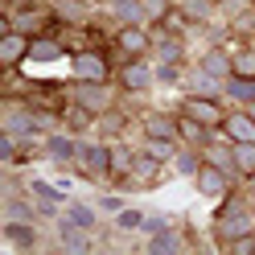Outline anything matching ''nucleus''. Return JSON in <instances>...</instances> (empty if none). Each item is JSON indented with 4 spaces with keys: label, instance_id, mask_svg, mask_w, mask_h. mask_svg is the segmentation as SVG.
Wrapping results in <instances>:
<instances>
[{
    "label": "nucleus",
    "instance_id": "nucleus-31",
    "mask_svg": "<svg viewBox=\"0 0 255 255\" xmlns=\"http://www.w3.org/2000/svg\"><path fill=\"white\" fill-rule=\"evenodd\" d=\"M227 251H231V255H255V231H247V235L231 239V243H227Z\"/></svg>",
    "mask_w": 255,
    "mask_h": 255
},
{
    "label": "nucleus",
    "instance_id": "nucleus-15",
    "mask_svg": "<svg viewBox=\"0 0 255 255\" xmlns=\"http://www.w3.org/2000/svg\"><path fill=\"white\" fill-rule=\"evenodd\" d=\"M198 66H202L206 74H214V78H222V83H227V78L235 74V62H231V54H227V50H206Z\"/></svg>",
    "mask_w": 255,
    "mask_h": 255
},
{
    "label": "nucleus",
    "instance_id": "nucleus-28",
    "mask_svg": "<svg viewBox=\"0 0 255 255\" xmlns=\"http://www.w3.org/2000/svg\"><path fill=\"white\" fill-rule=\"evenodd\" d=\"M231 62H235L239 78H255V50H239V54H231Z\"/></svg>",
    "mask_w": 255,
    "mask_h": 255
},
{
    "label": "nucleus",
    "instance_id": "nucleus-20",
    "mask_svg": "<svg viewBox=\"0 0 255 255\" xmlns=\"http://www.w3.org/2000/svg\"><path fill=\"white\" fill-rule=\"evenodd\" d=\"M62 58V45L50 37H33L29 41V62H58Z\"/></svg>",
    "mask_w": 255,
    "mask_h": 255
},
{
    "label": "nucleus",
    "instance_id": "nucleus-38",
    "mask_svg": "<svg viewBox=\"0 0 255 255\" xmlns=\"http://www.w3.org/2000/svg\"><path fill=\"white\" fill-rule=\"evenodd\" d=\"M99 210H107V214H120V210H124V198H116V194H111V198H99Z\"/></svg>",
    "mask_w": 255,
    "mask_h": 255
},
{
    "label": "nucleus",
    "instance_id": "nucleus-14",
    "mask_svg": "<svg viewBox=\"0 0 255 255\" xmlns=\"http://www.w3.org/2000/svg\"><path fill=\"white\" fill-rule=\"evenodd\" d=\"M177 132H181L185 144H198V148H206V144L214 140V128H206V124H198V120H189L185 111L177 116Z\"/></svg>",
    "mask_w": 255,
    "mask_h": 255
},
{
    "label": "nucleus",
    "instance_id": "nucleus-21",
    "mask_svg": "<svg viewBox=\"0 0 255 255\" xmlns=\"http://www.w3.org/2000/svg\"><path fill=\"white\" fill-rule=\"evenodd\" d=\"M227 95H231V99L235 103H255V78H239V74H231L227 78Z\"/></svg>",
    "mask_w": 255,
    "mask_h": 255
},
{
    "label": "nucleus",
    "instance_id": "nucleus-26",
    "mask_svg": "<svg viewBox=\"0 0 255 255\" xmlns=\"http://www.w3.org/2000/svg\"><path fill=\"white\" fill-rule=\"evenodd\" d=\"M66 222H74V227H95V210L91 206H83V202H66Z\"/></svg>",
    "mask_w": 255,
    "mask_h": 255
},
{
    "label": "nucleus",
    "instance_id": "nucleus-29",
    "mask_svg": "<svg viewBox=\"0 0 255 255\" xmlns=\"http://www.w3.org/2000/svg\"><path fill=\"white\" fill-rule=\"evenodd\" d=\"M45 17H50V12H21V17H12L8 25H12V29H21V33H29V29H41ZM8 25H4V29H8Z\"/></svg>",
    "mask_w": 255,
    "mask_h": 255
},
{
    "label": "nucleus",
    "instance_id": "nucleus-23",
    "mask_svg": "<svg viewBox=\"0 0 255 255\" xmlns=\"http://www.w3.org/2000/svg\"><path fill=\"white\" fill-rule=\"evenodd\" d=\"M235 148V169L239 177H255V144H231Z\"/></svg>",
    "mask_w": 255,
    "mask_h": 255
},
{
    "label": "nucleus",
    "instance_id": "nucleus-22",
    "mask_svg": "<svg viewBox=\"0 0 255 255\" xmlns=\"http://www.w3.org/2000/svg\"><path fill=\"white\" fill-rule=\"evenodd\" d=\"M144 251L148 255H173V251H181V243H177V235H173V231H156V239H148Z\"/></svg>",
    "mask_w": 255,
    "mask_h": 255
},
{
    "label": "nucleus",
    "instance_id": "nucleus-24",
    "mask_svg": "<svg viewBox=\"0 0 255 255\" xmlns=\"http://www.w3.org/2000/svg\"><path fill=\"white\" fill-rule=\"evenodd\" d=\"M161 165H165V161H156V156H148V152H140V156H132V173H136L140 181H152L156 173H161Z\"/></svg>",
    "mask_w": 255,
    "mask_h": 255
},
{
    "label": "nucleus",
    "instance_id": "nucleus-1",
    "mask_svg": "<svg viewBox=\"0 0 255 255\" xmlns=\"http://www.w3.org/2000/svg\"><path fill=\"white\" fill-rule=\"evenodd\" d=\"M251 227H255V218H251V206H247V202H239V198H231V202L218 210V218H214V235L222 239V243H231V239L247 235Z\"/></svg>",
    "mask_w": 255,
    "mask_h": 255
},
{
    "label": "nucleus",
    "instance_id": "nucleus-39",
    "mask_svg": "<svg viewBox=\"0 0 255 255\" xmlns=\"http://www.w3.org/2000/svg\"><path fill=\"white\" fill-rule=\"evenodd\" d=\"M144 4H148V17H165L169 12V0H144Z\"/></svg>",
    "mask_w": 255,
    "mask_h": 255
},
{
    "label": "nucleus",
    "instance_id": "nucleus-35",
    "mask_svg": "<svg viewBox=\"0 0 255 255\" xmlns=\"http://www.w3.org/2000/svg\"><path fill=\"white\" fill-rule=\"evenodd\" d=\"M156 78H161V83H177L181 66H177V62H161V66H156Z\"/></svg>",
    "mask_w": 255,
    "mask_h": 255
},
{
    "label": "nucleus",
    "instance_id": "nucleus-3",
    "mask_svg": "<svg viewBox=\"0 0 255 255\" xmlns=\"http://www.w3.org/2000/svg\"><path fill=\"white\" fill-rule=\"evenodd\" d=\"M218 136L231 140V144H255V116H251L247 107H243V111H227Z\"/></svg>",
    "mask_w": 255,
    "mask_h": 255
},
{
    "label": "nucleus",
    "instance_id": "nucleus-9",
    "mask_svg": "<svg viewBox=\"0 0 255 255\" xmlns=\"http://www.w3.org/2000/svg\"><path fill=\"white\" fill-rule=\"evenodd\" d=\"M152 83H156V70L144 66V58H128V62H124V70H120V87H124L128 95L148 91Z\"/></svg>",
    "mask_w": 255,
    "mask_h": 255
},
{
    "label": "nucleus",
    "instance_id": "nucleus-32",
    "mask_svg": "<svg viewBox=\"0 0 255 255\" xmlns=\"http://www.w3.org/2000/svg\"><path fill=\"white\" fill-rule=\"evenodd\" d=\"M173 165H177V173H189V177H194V173L202 169V156L198 152H177V156H173Z\"/></svg>",
    "mask_w": 255,
    "mask_h": 255
},
{
    "label": "nucleus",
    "instance_id": "nucleus-5",
    "mask_svg": "<svg viewBox=\"0 0 255 255\" xmlns=\"http://www.w3.org/2000/svg\"><path fill=\"white\" fill-rule=\"evenodd\" d=\"M181 111L189 120H198V124H206V128H222V116H227V111L218 107V99H210V95H185V103H181Z\"/></svg>",
    "mask_w": 255,
    "mask_h": 255
},
{
    "label": "nucleus",
    "instance_id": "nucleus-34",
    "mask_svg": "<svg viewBox=\"0 0 255 255\" xmlns=\"http://www.w3.org/2000/svg\"><path fill=\"white\" fill-rule=\"evenodd\" d=\"M206 12H210V0H185V17L189 21H202Z\"/></svg>",
    "mask_w": 255,
    "mask_h": 255
},
{
    "label": "nucleus",
    "instance_id": "nucleus-13",
    "mask_svg": "<svg viewBox=\"0 0 255 255\" xmlns=\"http://www.w3.org/2000/svg\"><path fill=\"white\" fill-rule=\"evenodd\" d=\"M144 136H152V140H181V132H177V116H165V111H152V116H144Z\"/></svg>",
    "mask_w": 255,
    "mask_h": 255
},
{
    "label": "nucleus",
    "instance_id": "nucleus-25",
    "mask_svg": "<svg viewBox=\"0 0 255 255\" xmlns=\"http://www.w3.org/2000/svg\"><path fill=\"white\" fill-rule=\"evenodd\" d=\"M33 194L41 198V214H54L58 206H62V189H54V185H45V181H33Z\"/></svg>",
    "mask_w": 255,
    "mask_h": 255
},
{
    "label": "nucleus",
    "instance_id": "nucleus-33",
    "mask_svg": "<svg viewBox=\"0 0 255 255\" xmlns=\"http://www.w3.org/2000/svg\"><path fill=\"white\" fill-rule=\"evenodd\" d=\"M116 218H120L124 231H140V227H144V214H140V210H120Z\"/></svg>",
    "mask_w": 255,
    "mask_h": 255
},
{
    "label": "nucleus",
    "instance_id": "nucleus-19",
    "mask_svg": "<svg viewBox=\"0 0 255 255\" xmlns=\"http://www.w3.org/2000/svg\"><path fill=\"white\" fill-rule=\"evenodd\" d=\"M116 17H120L124 25H148V21H152L144 0H128V4H116Z\"/></svg>",
    "mask_w": 255,
    "mask_h": 255
},
{
    "label": "nucleus",
    "instance_id": "nucleus-36",
    "mask_svg": "<svg viewBox=\"0 0 255 255\" xmlns=\"http://www.w3.org/2000/svg\"><path fill=\"white\" fill-rule=\"evenodd\" d=\"M58 17L62 21H83V4H70L66 0V4H58Z\"/></svg>",
    "mask_w": 255,
    "mask_h": 255
},
{
    "label": "nucleus",
    "instance_id": "nucleus-11",
    "mask_svg": "<svg viewBox=\"0 0 255 255\" xmlns=\"http://www.w3.org/2000/svg\"><path fill=\"white\" fill-rule=\"evenodd\" d=\"M116 45H120L128 58H144V50L152 45V37H148V29H144V25H120Z\"/></svg>",
    "mask_w": 255,
    "mask_h": 255
},
{
    "label": "nucleus",
    "instance_id": "nucleus-18",
    "mask_svg": "<svg viewBox=\"0 0 255 255\" xmlns=\"http://www.w3.org/2000/svg\"><path fill=\"white\" fill-rule=\"evenodd\" d=\"M95 243L87 239V227H74V222L62 218V251H91Z\"/></svg>",
    "mask_w": 255,
    "mask_h": 255
},
{
    "label": "nucleus",
    "instance_id": "nucleus-27",
    "mask_svg": "<svg viewBox=\"0 0 255 255\" xmlns=\"http://www.w3.org/2000/svg\"><path fill=\"white\" fill-rule=\"evenodd\" d=\"M144 152L148 156H156V161H173V156H177V140H144Z\"/></svg>",
    "mask_w": 255,
    "mask_h": 255
},
{
    "label": "nucleus",
    "instance_id": "nucleus-7",
    "mask_svg": "<svg viewBox=\"0 0 255 255\" xmlns=\"http://www.w3.org/2000/svg\"><path fill=\"white\" fill-rule=\"evenodd\" d=\"M74 103L91 111V116H103L111 111V95H107V83H78L74 78Z\"/></svg>",
    "mask_w": 255,
    "mask_h": 255
},
{
    "label": "nucleus",
    "instance_id": "nucleus-2",
    "mask_svg": "<svg viewBox=\"0 0 255 255\" xmlns=\"http://www.w3.org/2000/svg\"><path fill=\"white\" fill-rule=\"evenodd\" d=\"M78 165H83L87 177H107V173L116 169V152L107 144H99V140H83V144H78Z\"/></svg>",
    "mask_w": 255,
    "mask_h": 255
},
{
    "label": "nucleus",
    "instance_id": "nucleus-17",
    "mask_svg": "<svg viewBox=\"0 0 255 255\" xmlns=\"http://www.w3.org/2000/svg\"><path fill=\"white\" fill-rule=\"evenodd\" d=\"M222 91H227V83H222V78H214V74H206L202 66L189 74V95H210V99H218Z\"/></svg>",
    "mask_w": 255,
    "mask_h": 255
},
{
    "label": "nucleus",
    "instance_id": "nucleus-16",
    "mask_svg": "<svg viewBox=\"0 0 255 255\" xmlns=\"http://www.w3.org/2000/svg\"><path fill=\"white\" fill-rule=\"evenodd\" d=\"M45 156L58 161V165L78 161V140H70V136H50V140H45Z\"/></svg>",
    "mask_w": 255,
    "mask_h": 255
},
{
    "label": "nucleus",
    "instance_id": "nucleus-30",
    "mask_svg": "<svg viewBox=\"0 0 255 255\" xmlns=\"http://www.w3.org/2000/svg\"><path fill=\"white\" fill-rule=\"evenodd\" d=\"M156 54H161V62H181V41L177 37H161L156 41Z\"/></svg>",
    "mask_w": 255,
    "mask_h": 255
},
{
    "label": "nucleus",
    "instance_id": "nucleus-37",
    "mask_svg": "<svg viewBox=\"0 0 255 255\" xmlns=\"http://www.w3.org/2000/svg\"><path fill=\"white\" fill-rule=\"evenodd\" d=\"M8 218H21V222H33V210L25 202H8Z\"/></svg>",
    "mask_w": 255,
    "mask_h": 255
},
{
    "label": "nucleus",
    "instance_id": "nucleus-4",
    "mask_svg": "<svg viewBox=\"0 0 255 255\" xmlns=\"http://www.w3.org/2000/svg\"><path fill=\"white\" fill-rule=\"evenodd\" d=\"M70 74L78 78V83H107L111 66H107V58H103V54L83 50V54H74V58H70Z\"/></svg>",
    "mask_w": 255,
    "mask_h": 255
},
{
    "label": "nucleus",
    "instance_id": "nucleus-40",
    "mask_svg": "<svg viewBox=\"0 0 255 255\" xmlns=\"http://www.w3.org/2000/svg\"><path fill=\"white\" fill-rule=\"evenodd\" d=\"M107 4H111V8H116V4H128V0H107Z\"/></svg>",
    "mask_w": 255,
    "mask_h": 255
},
{
    "label": "nucleus",
    "instance_id": "nucleus-12",
    "mask_svg": "<svg viewBox=\"0 0 255 255\" xmlns=\"http://www.w3.org/2000/svg\"><path fill=\"white\" fill-rule=\"evenodd\" d=\"M4 239H8V247L29 251V247H37V227L33 222H21V218H8L4 222Z\"/></svg>",
    "mask_w": 255,
    "mask_h": 255
},
{
    "label": "nucleus",
    "instance_id": "nucleus-8",
    "mask_svg": "<svg viewBox=\"0 0 255 255\" xmlns=\"http://www.w3.org/2000/svg\"><path fill=\"white\" fill-rule=\"evenodd\" d=\"M4 132L21 136V140H33V136L41 132V120H37L29 107H21V103H8V111H4Z\"/></svg>",
    "mask_w": 255,
    "mask_h": 255
},
{
    "label": "nucleus",
    "instance_id": "nucleus-6",
    "mask_svg": "<svg viewBox=\"0 0 255 255\" xmlns=\"http://www.w3.org/2000/svg\"><path fill=\"white\" fill-rule=\"evenodd\" d=\"M29 41H33L29 33H21V29L8 25L4 37H0V66H4V70H17L21 62L29 58Z\"/></svg>",
    "mask_w": 255,
    "mask_h": 255
},
{
    "label": "nucleus",
    "instance_id": "nucleus-10",
    "mask_svg": "<svg viewBox=\"0 0 255 255\" xmlns=\"http://www.w3.org/2000/svg\"><path fill=\"white\" fill-rule=\"evenodd\" d=\"M194 181H198V194H202V198H222V194L231 189V173H222L218 165L202 161V169L194 173Z\"/></svg>",
    "mask_w": 255,
    "mask_h": 255
},
{
    "label": "nucleus",
    "instance_id": "nucleus-41",
    "mask_svg": "<svg viewBox=\"0 0 255 255\" xmlns=\"http://www.w3.org/2000/svg\"><path fill=\"white\" fill-rule=\"evenodd\" d=\"M247 111H251V116H255V103H251V107H247Z\"/></svg>",
    "mask_w": 255,
    "mask_h": 255
}]
</instances>
